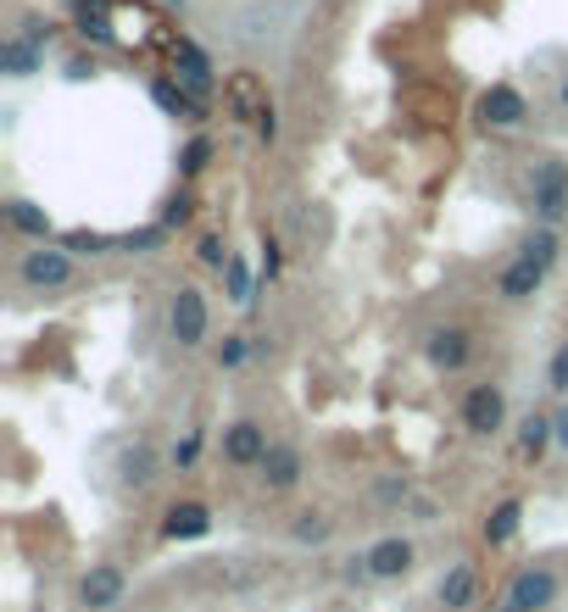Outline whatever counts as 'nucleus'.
Returning <instances> with one entry per match:
<instances>
[{"mask_svg":"<svg viewBox=\"0 0 568 612\" xmlns=\"http://www.w3.org/2000/svg\"><path fill=\"white\" fill-rule=\"evenodd\" d=\"M0 73H7V78H34V73H45V45L29 40V34H12L7 45H0Z\"/></svg>","mask_w":568,"mask_h":612,"instance_id":"nucleus-20","label":"nucleus"},{"mask_svg":"<svg viewBox=\"0 0 568 612\" xmlns=\"http://www.w3.org/2000/svg\"><path fill=\"white\" fill-rule=\"evenodd\" d=\"M557 107H563V112H568V78H563V84H557Z\"/></svg>","mask_w":568,"mask_h":612,"instance_id":"nucleus-39","label":"nucleus"},{"mask_svg":"<svg viewBox=\"0 0 568 612\" xmlns=\"http://www.w3.org/2000/svg\"><path fill=\"white\" fill-rule=\"evenodd\" d=\"M151 101L168 112V118H179V123H201V118H207V101H196L179 78H156V84H151Z\"/></svg>","mask_w":568,"mask_h":612,"instance_id":"nucleus-19","label":"nucleus"},{"mask_svg":"<svg viewBox=\"0 0 568 612\" xmlns=\"http://www.w3.org/2000/svg\"><path fill=\"white\" fill-rule=\"evenodd\" d=\"M73 29L85 45H118V29L107 18V0H73Z\"/></svg>","mask_w":568,"mask_h":612,"instance_id":"nucleus-21","label":"nucleus"},{"mask_svg":"<svg viewBox=\"0 0 568 612\" xmlns=\"http://www.w3.org/2000/svg\"><path fill=\"white\" fill-rule=\"evenodd\" d=\"M546 390L557 396V401H568V340L552 352V363H546Z\"/></svg>","mask_w":568,"mask_h":612,"instance_id":"nucleus-35","label":"nucleus"},{"mask_svg":"<svg viewBox=\"0 0 568 612\" xmlns=\"http://www.w3.org/2000/svg\"><path fill=\"white\" fill-rule=\"evenodd\" d=\"M207 162H212V140H207V134H196V140L179 151V173H185V179H196V173H201Z\"/></svg>","mask_w":568,"mask_h":612,"instance_id":"nucleus-34","label":"nucleus"},{"mask_svg":"<svg viewBox=\"0 0 568 612\" xmlns=\"http://www.w3.org/2000/svg\"><path fill=\"white\" fill-rule=\"evenodd\" d=\"M257 479H263V490H274V496H290V490L307 479V457H301V446H290V441H274V446H268V457H263V468H257Z\"/></svg>","mask_w":568,"mask_h":612,"instance_id":"nucleus-13","label":"nucleus"},{"mask_svg":"<svg viewBox=\"0 0 568 612\" xmlns=\"http://www.w3.org/2000/svg\"><path fill=\"white\" fill-rule=\"evenodd\" d=\"M90 73H96V56H73L67 62V78H90Z\"/></svg>","mask_w":568,"mask_h":612,"instance_id":"nucleus-38","label":"nucleus"},{"mask_svg":"<svg viewBox=\"0 0 568 612\" xmlns=\"http://www.w3.org/2000/svg\"><path fill=\"white\" fill-rule=\"evenodd\" d=\"M363 563H368V579L390 585V579H408V574H413L419 546H413L408 535H385V541H374V546L363 552Z\"/></svg>","mask_w":568,"mask_h":612,"instance_id":"nucleus-11","label":"nucleus"},{"mask_svg":"<svg viewBox=\"0 0 568 612\" xmlns=\"http://www.w3.org/2000/svg\"><path fill=\"white\" fill-rule=\"evenodd\" d=\"M552 446H557L552 412H524V423H519V452H524V457H546Z\"/></svg>","mask_w":568,"mask_h":612,"instance_id":"nucleus-23","label":"nucleus"},{"mask_svg":"<svg viewBox=\"0 0 568 612\" xmlns=\"http://www.w3.org/2000/svg\"><path fill=\"white\" fill-rule=\"evenodd\" d=\"M201 446H207V434H201V429H185V441H174V452H168V463H174L179 474H190V468L201 463Z\"/></svg>","mask_w":568,"mask_h":612,"instance_id":"nucleus-30","label":"nucleus"},{"mask_svg":"<svg viewBox=\"0 0 568 612\" xmlns=\"http://www.w3.org/2000/svg\"><path fill=\"white\" fill-rule=\"evenodd\" d=\"M162 245H168V229H162V223H145V229L118 234V251H129V256H145V251H162Z\"/></svg>","mask_w":568,"mask_h":612,"instance_id":"nucleus-29","label":"nucleus"},{"mask_svg":"<svg viewBox=\"0 0 568 612\" xmlns=\"http://www.w3.org/2000/svg\"><path fill=\"white\" fill-rule=\"evenodd\" d=\"M557 601H563V574L546 568V563H530V568H519L508 579L497 612H552Z\"/></svg>","mask_w":568,"mask_h":612,"instance_id":"nucleus-3","label":"nucleus"},{"mask_svg":"<svg viewBox=\"0 0 568 612\" xmlns=\"http://www.w3.org/2000/svg\"><path fill=\"white\" fill-rule=\"evenodd\" d=\"M541 285H546V274L535 268V262H530V256H513V262H508V268L497 274V296H502L508 307H524V301H530V296H535Z\"/></svg>","mask_w":568,"mask_h":612,"instance_id":"nucleus-17","label":"nucleus"},{"mask_svg":"<svg viewBox=\"0 0 568 612\" xmlns=\"http://www.w3.org/2000/svg\"><path fill=\"white\" fill-rule=\"evenodd\" d=\"M474 596H479V568H474V557L446 563V574L435 579V601H441L446 612H468Z\"/></svg>","mask_w":568,"mask_h":612,"instance_id":"nucleus-14","label":"nucleus"},{"mask_svg":"<svg viewBox=\"0 0 568 612\" xmlns=\"http://www.w3.org/2000/svg\"><path fill=\"white\" fill-rule=\"evenodd\" d=\"M479 123L485 129H497V134H508V129H524L530 123V101H524V90H513V84H491V90L479 96Z\"/></svg>","mask_w":568,"mask_h":612,"instance_id":"nucleus-10","label":"nucleus"},{"mask_svg":"<svg viewBox=\"0 0 568 612\" xmlns=\"http://www.w3.org/2000/svg\"><path fill=\"white\" fill-rule=\"evenodd\" d=\"M252 352H257L252 334H223L212 357H218V368H223V374H234V368H246V363H252Z\"/></svg>","mask_w":568,"mask_h":612,"instance_id":"nucleus-28","label":"nucleus"},{"mask_svg":"<svg viewBox=\"0 0 568 612\" xmlns=\"http://www.w3.org/2000/svg\"><path fill=\"white\" fill-rule=\"evenodd\" d=\"M174 78L185 84L196 101H207V96L218 90V67H212V56H207L196 40H174Z\"/></svg>","mask_w":568,"mask_h":612,"instance_id":"nucleus-12","label":"nucleus"},{"mask_svg":"<svg viewBox=\"0 0 568 612\" xmlns=\"http://www.w3.org/2000/svg\"><path fill=\"white\" fill-rule=\"evenodd\" d=\"M162 7H174V12H185V0H162Z\"/></svg>","mask_w":568,"mask_h":612,"instance_id":"nucleus-40","label":"nucleus"},{"mask_svg":"<svg viewBox=\"0 0 568 612\" xmlns=\"http://www.w3.org/2000/svg\"><path fill=\"white\" fill-rule=\"evenodd\" d=\"M268 423H257V418H234V423H223V434H218V452H223V463L229 468H263V457H268Z\"/></svg>","mask_w":568,"mask_h":612,"instance_id":"nucleus-7","label":"nucleus"},{"mask_svg":"<svg viewBox=\"0 0 568 612\" xmlns=\"http://www.w3.org/2000/svg\"><path fill=\"white\" fill-rule=\"evenodd\" d=\"M279 268H285V256H279V245L268 240V245H263V285H268V279H279Z\"/></svg>","mask_w":568,"mask_h":612,"instance_id":"nucleus-36","label":"nucleus"},{"mask_svg":"<svg viewBox=\"0 0 568 612\" xmlns=\"http://www.w3.org/2000/svg\"><path fill=\"white\" fill-rule=\"evenodd\" d=\"M229 240L223 234H201V245H196V262H201V268H212V274H223L229 268Z\"/></svg>","mask_w":568,"mask_h":612,"instance_id":"nucleus-31","label":"nucleus"},{"mask_svg":"<svg viewBox=\"0 0 568 612\" xmlns=\"http://www.w3.org/2000/svg\"><path fill=\"white\" fill-rule=\"evenodd\" d=\"M212 535V507L207 501H174L162 512V541H201Z\"/></svg>","mask_w":568,"mask_h":612,"instance_id":"nucleus-15","label":"nucleus"},{"mask_svg":"<svg viewBox=\"0 0 568 612\" xmlns=\"http://www.w3.org/2000/svg\"><path fill=\"white\" fill-rule=\"evenodd\" d=\"M118 468H123V485H134V490H145V485H156V452H151L145 441H140V446H129Z\"/></svg>","mask_w":568,"mask_h":612,"instance_id":"nucleus-25","label":"nucleus"},{"mask_svg":"<svg viewBox=\"0 0 568 612\" xmlns=\"http://www.w3.org/2000/svg\"><path fill=\"white\" fill-rule=\"evenodd\" d=\"M223 296H229V307H257V296H263V268H252L246 256H229V268H223Z\"/></svg>","mask_w":568,"mask_h":612,"instance_id":"nucleus-18","label":"nucleus"},{"mask_svg":"<svg viewBox=\"0 0 568 612\" xmlns=\"http://www.w3.org/2000/svg\"><path fill=\"white\" fill-rule=\"evenodd\" d=\"M530 212H535V229H557L568 218V162H557V156L535 162V173H530Z\"/></svg>","mask_w":568,"mask_h":612,"instance_id":"nucleus-5","label":"nucleus"},{"mask_svg":"<svg viewBox=\"0 0 568 612\" xmlns=\"http://www.w3.org/2000/svg\"><path fill=\"white\" fill-rule=\"evenodd\" d=\"M190 218H196V196H190V190H179L168 207H162V218H156V223L174 234V229H190Z\"/></svg>","mask_w":568,"mask_h":612,"instance_id":"nucleus-32","label":"nucleus"},{"mask_svg":"<svg viewBox=\"0 0 568 612\" xmlns=\"http://www.w3.org/2000/svg\"><path fill=\"white\" fill-rule=\"evenodd\" d=\"M330 535H335V518H323V512H296V523H290L296 546H323Z\"/></svg>","mask_w":568,"mask_h":612,"instance_id":"nucleus-27","label":"nucleus"},{"mask_svg":"<svg viewBox=\"0 0 568 612\" xmlns=\"http://www.w3.org/2000/svg\"><path fill=\"white\" fill-rule=\"evenodd\" d=\"M7 223H12L23 240H34V245H40V240H56L51 212H45L40 201H29V196H12V201H7Z\"/></svg>","mask_w":568,"mask_h":612,"instance_id":"nucleus-22","label":"nucleus"},{"mask_svg":"<svg viewBox=\"0 0 568 612\" xmlns=\"http://www.w3.org/2000/svg\"><path fill=\"white\" fill-rule=\"evenodd\" d=\"M519 530H524V501H519V496H502V501L491 507V518L479 523V541L491 546V552H502V546L519 541Z\"/></svg>","mask_w":568,"mask_h":612,"instance_id":"nucleus-16","label":"nucleus"},{"mask_svg":"<svg viewBox=\"0 0 568 612\" xmlns=\"http://www.w3.org/2000/svg\"><path fill=\"white\" fill-rule=\"evenodd\" d=\"M78 601H85L90 612H118L129 601V574L118 563H90L85 579H78Z\"/></svg>","mask_w":568,"mask_h":612,"instance_id":"nucleus-9","label":"nucleus"},{"mask_svg":"<svg viewBox=\"0 0 568 612\" xmlns=\"http://www.w3.org/2000/svg\"><path fill=\"white\" fill-rule=\"evenodd\" d=\"M457 418H463V429L474 434V441H491V434L508 429V390L491 385V379H474V385L463 390Z\"/></svg>","mask_w":568,"mask_h":612,"instance_id":"nucleus-6","label":"nucleus"},{"mask_svg":"<svg viewBox=\"0 0 568 612\" xmlns=\"http://www.w3.org/2000/svg\"><path fill=\"white\" fill-rule=\"evenodd\" d=\"M18 279H23L29 290H40V296L67 290V285L78 279V256H73L62 240H40V245H29V251L18 256Z\"/></svg>","mask_w":568,"mask_h":612,"instance_id":"nucleus-2","label":"nucleus"},{"mask_svg":"<svg viewBox=\"0 0 568 612\" xmlns=\"http://www.w3.org/2000/svg\"><path fill=\"white\" fill-rule=\"evenodd\" d=\"M223 107H229V118L252 123V134H257L263 145L279 140V107H274V96H268L263 73H252V67L229 73V78H223Z\"/></svg>","mask_w":568,"mask_h":612,"instance_id":"nucleus-1","label":"nucleus"},{"mask_svg":"<svg viewBox=\"0 0 568 612\" xmlns=\"http://www.w3.org/2000/svg\"><path fill=\"white\" fill-rule=\"evenodd\" d=\"M424 357H430L435 374H463L474 363V334L463 323H435L424 334Z\"/></svg>","mask_w":568,"mask_h":612,"instance_id":"nucleus-8","label":"nucleus"},{"mask_svg":"<svg viewBox=\"0 0 568 612\" xmlns=\"http://www.w3.org/2000/svg\"><path fill=\"white\" fill-rule=\"evenodd\" d=\"M374 501H379V507H408V501H413V485L401 479V474H385V479L374 485Z\"/></svg>","mask_w":568,"mask_h":612,"instance_id":"nucleus-33","label":"nucleus"},{"mask_svg":"<svg viewBox=\"0 0 568 612\" xmlns=\"http://www.w3.org/2000/svg\"><path fill=\"white\" fill-rule=\"evenodd\" d=\"M519 256H530L541 274H552V268H557V256H563V240H557V229H535V234L519 245Z\"/></svg>","mask_w":568,"mask_h":612,"instance_id":"nucleus-26","label":"nucleus"},{"mask_svg":"<svg viewBox=\"0 0 568 612\" xmlns=\"http://www.w3.org/2000/svg\"><path fill=\"white\" fill-rule=\"evenodd\" d=\"M552 429H557V452H568V401L552 407Z\"/></svg>","mask_w":568,"mask_h":612,"instance_id":"nucleus-37","label":"nucleus"},{"mask_svg":"<svg viewBox=\"0 0 568 612\" xmlns=\"http://www.w3.org/2000/svg\"><path fill=\"white\" fill-rule=\"evenodd\" d=\"M73 256H112L118 251V234H101V229H67V234H56Z\"/></svg>","mask_w":568,"mask_h":612,"instance_id":"nucleus-24","label":"nucleus"},{"mask_svg":"<svg viewBox=\"0 0 568 612\" xmlns=\"http://www.w3.org/2000/svg\"><path fill=\"white\" fill-rule=\"evenodd\" d=\"M168 340L179 345V352H201V345L212 340V307L196 285H179L168 296Z\"/></svg>","mask_w":568,"mask_h":612,"instance_id":"nucleus-4","label":"nucleus"}]
</instances>
